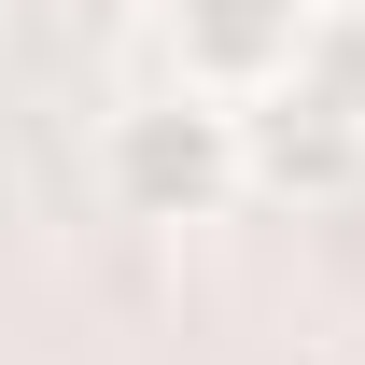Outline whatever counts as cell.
<instances>
[{
	"mask_svg": "<svg viewBox=\"0 0 365 365\" xmlns=\"http://www.w3.org/2000/svg\"><path fill=\"white\" fill-rule=\"evenodd\" d=\"M239 155H253V197H281V211H337V197H365V127L337 113V98H309V85L239 98Z\"/></svg>",
	"mask_w": 365,
	"mask_h": 365,
	"instance_id": "cell-2",
	"label": "cell"
},
{
	"mask_svg": "<svg viewBox=\"0 0 365 365\" xmlns=\"http://www.w3.org/2000/svg\"><path fill=\"white\" fill-rule=\"evenodd\" d=\"M281 85H309V98H337L365 127V0H309V43H295V71Z\"/></svg>",
	"mask_w": 365,
	"mask_h": 365,
	"instance_id": "cell-4",
	"label": "cell"
},
{
	"mask_svg": "<svg viewBox=\"0 0 365 365\" xmlns=\"http://www.w3.org/2000/svg\"><path fill=\"white\" fill-rule=\"evenodd\" d=\"M98 197L127 225H211L225 197H253V155H239V98H140L98 127Z\"/></svg>",
	"mask_w": 365,
	"mask_h": 365,
	"instance_id": "cell-1",
	"label": "cell"
},
{
	"mask_svg": "<svg viewBox=\"0 0 365 365\" xmlns=\"http://www.w3.org/2000/svg\"><path fill=\"white\" fill-rule=\"evenodd\" d=\"M309 43V0H182V85L197 98H267Z\"/></svg>",
	"mask_w": 365,
	"mask_h": 365,
	"instance_id": "cell-3",
	"label": "cell"
}]
</instances>
